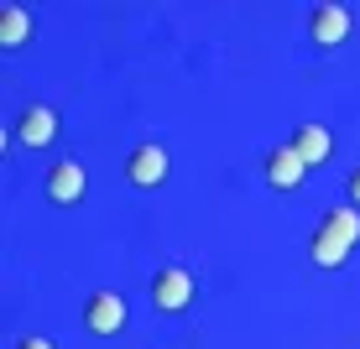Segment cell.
Wrapping results in <instances>:
<instances>
[{
    "mask_svg": "<svg viewBox=\"0 0 360 349\" xmlns=\"http://www.w3.org/2000/svg\"><path fill=\"white\" fill-rule=\"evenodd\" d=\"M288 146L308 162V167H319V162H329V157H334V136H329L324 126H314V120H308V126H297Z\"/></svg>",
    "mask_w": 360,
    "mask_h": 349,
    "instance_id": "cell-9",
    "label": "cell"
},
{
    "mask_svg": "<svg viewBox=\"0 0 360 349\" xmlns=\"http://www.w3.org/2000/svg\"><path fill=\"white\" fill-rule=\"evenodd\" d=\"M303 178H308V162L297 157L292 146H271V152H266V183H271V188L288 193V188H297Z\"/></svg>",
    "mask_w": 360,
    "mask_h": 349,
    "instance_id": "cell-6",
    "label": "cell"
},
{
    "mask_svg": "<svg viewBox=\"0 0 360 349\" xmlns=\"http://www.w3.org/2000/svg\"><path fill=\"white\" fill-rule=\"evenodd\" d=\"M355 240H360V209H355V204H340V209H329V214L319 219L308 256H314V266L334 271V266H345V261H350Z\"/></svg>",
    "mask_w": 360,
    "mask_h": 349,
    "instance_id": "cell-1",
    "label": "cell"
},
{
    "mask_svg": "<svg viewBox=\"0 0 360 349\" xmlns=\"http://www.w3.org/2000/svg\"><path fill=\"white\" fill-rule=\"evenodd\" d=\"M167 146H157V141H146V146H136V152L126 157V183L131 188H157V183H167Z\"/></svg>",
    "mask_w": 360,
    "mask_h": 349,
    "instance_id": "cell-3",
    "label": "cell"
},
{
    "mask_svg": "<svg viewBox=\"0 0 360 349\" xmlns=\"http://www.w3.org/2000/svg\"><path fill=\"white\" fill-rule=\"evenodd\" d=\"M16 349H58V344H53V339H42V334H27V339H21Z\"/></svg>",
    "mask_w": 360,
    "mask_h": 349,
    "instance_id": "cell-11",
    "label": "cell"
},
{
    "mask_svg": "<svg viewBox=\"0 0 360 349\" xmlns=\"http://www.w3.org/2000/svg\"><path fill=\"white\" fill-rule=\"evenodd\" d=\"M32 37V21L21 6H0V47H21Z\"/></svg>",
    "mask_w": 360,
    "mask_h": 349,
    "instance_id": "cell-10",
    "label": "cell"
},
{
    "mask_svg": "<svg viewBox=\"0 0 360 349\" xmlns=\"http://www.w3.org/2000/svg\"><path fill=\"white\" fill-rule=\"evenodd\" d=\"M84 188H89V178H84V162H53V167H47V198H53V204H79L84 198Z\"/></svg>",
    "mask_w": 360,
    "mask_h": 349,
    "instance_id": "cell-5",
    "label": "cell"
},
{
    "mask_svg": "<svg viewBox=\"0 0 360 349\" xmlns=\"http://www.w3.org/2000/svg\"><path fill=\"white\" fill-rule=\"evenodd\" d=\"M152 303L162 308V313H183V308L193 303V277L183 266H162L152 277Z\"/></svg>",
    "mask_w": 360,
    "mask_h": 349,
    "instance_id": "cell-4",
    "label": "cell"
},
{
    "mask_svg": "<svg viewBox=\"0 0 360 349\" xmlns=\"http://www.w3.org/2000/svg\"><path fill=\"white\" fill-rule=\"evenodd\" d=\"M308 32H314L319 47H340L345 37H350V11L345 6H319L314 16H308Z\"/></svg>",
    "mask_w": 360,
    "mask_h": 349,
    "instance_id": "cell-8",
    "label": "cell"
},
{
    "mask_svg": "<svg viewBox=\"0 0 360 349\" xmlns=\"http://www.w3.org/2000/svg\"><path fill=\"white\" fill-rule=\"evenodd\" d=\"M53 136H58V110L53 105H32L27 115H21V126H16V141L21 146H53Z\"/></svg>",
    "mask_w": 360,
    "mask_h": 349,
    "instance_id": "cell-7",
    "label": "cell"
},
{
    "mask_svg": "<svg viewBox=\"0 0 360 349\" xmlns=\"http://www.w3.org/2000/svg\"><path fill=\"white\" fill-rule=\"evenodd\" d=\"M345 193H350V204H355V209H360V167H355V172H350V188H345Z\"/></svg>",
    "mask_w": 360,
    "mask_h": 349,
    "instance_id": "cell-12",
    "label": "cell"
},
{
    "mask_svg": "<svg viewBox=\"0 0 360 349\" xmlns=\"http://www.w3.org/2000/svg\"><path fill=\"white\" fill-rule=\"evenodd\" d=\"M131 323V308L120 292H89V303H84V329L99 334V339H110V334H120Z\"/></svg>",
    "mask_w": 360,
    "mask_h": 349,
    "instance_id": "cell-2",
    "label": "cell"
}]
</instances>
